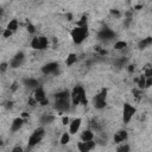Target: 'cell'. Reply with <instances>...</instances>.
<instances>
[{"mask_svg":"<svg viewBox=\"0 0 152 152\" xmlns=\"http://www.w3.org/2000/svg\"><path fill=\"white\" fill-rule=\"evenodd\" d=\"M133 94L135 97H139L140 96V90H133Z\"/></svg>","mask_w":152,"mask_h":152,"instance_id":"34","label":"cell"},{"mask_svg":"<svg viewBox=\"0 0 152 152\" xmlns=\"http://www.w3.org/2000/svg\"><path fill=\"white\" fill-rule=\"evenodd\" d=\"M110 13H112L113 15H115L116 18H119V17H120V13H119L118 11H115V10H112V11H110Z\"/></svg>","mask_w":152,"mask_h":152,"instance_id":"31","label":"cell"},{"mask_svg":"<svg viewBox=\"0 0 152 152\" xmlns=\"http://www.w3.org/2000/svg\"><path fill=\"white\" fill-rule=\"evenodd\" d=\"M127 140V132L125 129H120L114 134V142L116 144H122L124 141Z\"/></svg>","mask_w":152,"mask_h":152,"instance_id":"14","label":"cell"},{"mask_svg":"<svg viewBox=\"0 0 152 152\" xmlns=\"http://www.w3.org/2000/svg\"><path fill=\"white\" fill-rule=\"evenodd\" d=\"M70 99H71V104L77 106V104H87V96L86 91L81 86H76L71 93H70Z\"/></svg>","mask_w":152,"mask_h":152,"instance_id":"2","label":"cell"},{"mask_svg":"<svg viewBox=\"0 0 152 152\" xmlns=\"http://www.w3.org/2000/svg\"><path fill=\"white\" fill-rule=\"evenodd\" d=\"M57 70H58V64H57L56 62H50V63L45 64V65L42 68V71H43V74H45V75L55 74Z\"/></svg>","mask_w":152,"mask_h":152,"instance_id":"10","label":"cell"},{"mask_svg":"<svg viewBox=\"0 0 152 152\" xmlns=\"http://www.w3.org/2000/svg\"><path fill=\"white\" fill-rule=\"evenodd\" d=\"M12 151H13V152H21V151H23V148H21V147H19V146H17V147H14Z\"/></svg>","mask_w":152,"mask_h":152,"instance_id":"33","label":"cell"},{"mask_svg":"<svg viewBox=\"0 0 152 152\" xmlns=\"http://www.w3.org/2000/svg\"><path fill=\"white\" fill-rule=\"evenodd\" d=\"M48 38L43 37V36H38V37H34L32 38L31 40V48L34 49V50H44L48 48Z\"/></svg>","mask_w":152,"mask_h":152,"instance_id":"5","label":"cell"},{"mask_svg":"<svg viewBox=\"0 0 152 152\" xmlns=\"http://www.w3.org/2000/svg\"><path fill=\"white\" fill-rule=\"evenodd\" d=\"M7 69V63H1V71L4 72Z\"/></svg>","mask_w":152,"mask_h":152,"instance_id":"32","label":"cell"},{"mask_svg":"<svg viewBox=\"0 0 152 152\" xmlns=\"http://www.w3.org/2000/svg\"><path fill=\"white\" fill-rule=\"evenodd\" d=\"M126 46H127V43L124 42V40H118V42H115V44H114V49H116V50H122V49H125Z\"/></svg>","mask_w":152,"mask_h":152,"instance_id":"22","label":"cell"},{"mask_svg":"<svg viewBox=\"0 0 152 152\" xmlns=\"http://www.w3.org/2000/svg\"><path fill=\"white\" fill-rule=\"evenodd\" d=\"M11 89H12V90H15V89H17V83H13V84H12V88H11Z\"/></svg>","mask_w":152,"mask_h":152,"instance_id":"36","label":"cell"},{"mask_svg":"<svg viewBox=\"0 0 152 152\" xmlns=\"http://www.w3.org/2000/svg\"><path fill=\"white\" fill-rule=\"evenodd\" d=\"M133 70H134V66H133V65H128V71L132 72Z\"/></svg>","mask_w":152,"mask_h":152,"instance_id":"35","label":"cell"},{"mask_svg":"<svg viewBox=\"0 0 152 152\" xmlns=\"http://www.w3.org/2000/svg\"><path fill=\"white\" fill-rule=\"evenodd\" d=\"M151 86H152V76L146 77V83H145V87H146V88H148V87H151Z\"/></svg>","mask_w":152,"mask_h":152,"instance_id":"28","label":"cell"},{"mask_svg":"<svg viewBox=\"0 0 152 152\" xmlns=\"http://www.w3.org/2000/svg\"><path fill=\"white\" fill-rule=\"evenodd\" d=\"M134 114H135V108L129 103H125L124 108H122V120H124V122L128 124Z\"/></svg>","mask_w":152,"mask_h":152,"instance_id":"7","label":"cell"},{"mask_svg":"<svg viewBox=\"0 0 152 152\" xmlns=\"http://www.w3.org/2000/svg\"><path fill=\"white\" fill-rule=\"evenodd\" d=\"M23 124H24V119H23V118H15V119L12 121V124H11V131H12V132L19 131V129L21 128Z\"/></svg>","mask_w":152,"mask_h":152,"instance_id":"15","label":"cell"},{"mask_svg":"<svg viewBox=\"0 0 152 152\" xmlns=\"http://www.w3.org/2000/svg\"><path fill=\"white\" fill-rule=\"evenodd\" d=\"M81 122H82V120L80 118H77V119L72 120L69 124V132H70V134H76L78 132V129L81 127Z\"/></svg>","mask_w":152,"mask_h":152,"instance_id":"13","label":"cell"},{"mask_svg":"<svg viewBox=\"0 0 152 152\" xmlns=\"http://www.w3.org/2000/svg\"><path fill=\"white\" fill-rule=\"evenodd\" d=\"M114 37H115L114 31L108 28V27H104L99 32V38L102 40H109V39H113Z\"/></svg>","mask_w":152,"mask_h":152,"instance_id":"9","label":"cell"},{"mask_svg":"<svg viewBox=\"0 0 152 152\" xmlns=\"http://www.w3.org/2000/svg\"><path fill=\"white\" fill-rule=\"evenodd\" d=\"M12 33H13V31H11L10 28H5V31L2 32V36H4V38H10Z\"/></svg>","mask_w":152,"mask_h":152,"instance_id":"26","label":"cell"},{"mask_svg":"<svg viewBox=\"0 0 152 152\" xmlns=\"http://www.w3.org/2000/svg\"><path fill=\"white\" fill-rule=\"evenodd\" d=\"M137 82H138V86H139V88L140 89H142V88H146L145 87V83H146V77L142 75V76H140V78L139 80H137Z\"/></svg>","mask_w":152,"mask_h":152,"instance_id":"24","label":"cell"},{"mask_svg":"<svg viewBox=\"0 0 152 152\" xmlns=\"http://www.w3.org/2000/svg\"><path fill=\"white\" fill-rule=\"evenodd\" d=\"M151 44H152V37H146V38H142V39L139 42L138 46H139V49H146V48L150 46Z\"/></svg>","mask_w":152,"mask_h":152,"instance_id":"17","label":"cell"},{"mask_svg":"<svg viewBox=\"0 0 152 152\" xmlns=\"http://www.w3.org/2000/svg\"><path fill=\"white\" fill-rule=\"evenodd\" d=\"M88 37V27L87 26H77L75 28H72L71 31V38L74 40V43L76 44H81L86 38Z\"/></svg>","mask_w":152,"mask_h":152,"instance_id":"3","label":"cell"},{"mask_svg":"<svg viewBox=\"0 0 152 152\" xmlns=\"http://www.w3.org/2000/svg\"><path fill=\"white\" fill-rule=\"evenodd\" d=\"M118 151H119V152H122V151H129V146H128V145H122V146L118 147Z\"/></svg>","mask_w":152,"mask_h":152,"instance_id":"27","label":"cell"},{"mask_svg":"<svg viewBox=\"0 0 152 152\" xmlns=\"http://www.w3.org/2000/svg\"><path fill=\"white\" fill-rule=\"evenodd\" d=\"M76 61H77V56H76L75 53H70V55L66 57L65 63H66V65H68V66H71L74 63H76Z\"/></svg>","mask_w":152,"mask_h":152,"instance_id":"20","label":"cell"},{"mask_svg":"<svg viewBox=\"0 0 152 152\" xmlns=\"http://www.w3.org/2000/svg\"><path fill=\"white\" fill-rule=\"evenodd\" d=\"M62 124H63V125L69 124V118H68V116H63V118H62Z\"/></svg>","mask_w":152,"mask_h":152,"instance_id":"30","label":"cell"},{"mask_svg":"<svg viewBox=\"0 0 152 152\" xmlns=\"http://www.w3.org/2000/svg\"><path fill=\"white\" fill-rule=\"evenodd\" d=\"M7 28H10L11 31H15L17 28H18V21L15 20V19H13V20H11L8 24H7Z\"/></svg>","mask_w":152,"mask_h":152,"instance_id":"23","label":"cell"},{"mask_svg":"<svg viewBox=\"0 0 152 152\" xmlns=\"http://www.w3.org/2000/svg\"><path fill=\"white\" fill-rule=\"evenodd\" d=\"M55 108L58 112H68L71 106V99H70V93L68 90L59 91L55 95Z\"/></svg>","mask_w":152,"mask_h":152,"instance_id":"1","label":"cell"},{"mask_svg":"<svg viewBox=\"0 0 152 152\" xmlns=\"http://www.w3.org/2000/svg\"><path fill=\"white\" fill-rule=\"evenodd\" d=\"M24 83H25V86L28 87V88H38V87H39L38 81L34 80V78H26V80L24 81Z\"/></svg>","mask_w":152,"mask_h":152,"instance_id":"18","label":"cell"},{"mask_svg":"<svg viewBox=\"0 0 152 152\" xmlns=\"http://www.w3.org/2000/svg\"><path fill=\"white\" fill-rule=\"evenodd\" d=\"M43 137H44V129H43L42 127L37 128V129L30 135V138H28V146H30V147H33V146L38 145V144L42 141Z\"/></svg>","mask_w":152,"mask_h":152,"instance_id":"6","label":"cell"},{"mask_svg":"<svg viewBox=\"0 0 152 152\" xmlns=\"http://www.w3.org/2000/svg\"><path fill=\"white\" fill-rule=\"evenodd\" d=\"M27 31H28L30 33H34V31H36V30H34V26L31 25V24H28V25H27Z\"/></svg>","mask_w":152,"mask_h":152,"instance_id":"29","label":"cell"},{"mask_svg":"<svg viewBox=\"0 0 152 152\" xmlns=\"http://www.w3.org/2000/svg\"><path fill=\"white\" fill-rule=\"evenodd\" d=\"M33 97L34 100L37 101V103H42L43 101L46 100V96H45V91L42 87H38L34 89V94H33Z\"/></svg>","mask_w":152,"mask_h":152,"instance_id":"11","label":"cell"},{"mask_svg":"<svg viewBox=\"0 0 152 152\" xmlns=\"http://www.w3.org/2000/svg\"><path fill=\"white\" fill-rule=\"evenodd\" d=\"M106 97H107V89H102L99 94H96L93 99V104L96 109H102L106 107Z\"/></svg>","mask_w":152,"mask_h":152,"instance_id":"4","label":"cell"},{"mask_svg":"<svg viewBox=\"0 0 152 152\" xmlns=\"http://www.w3.org/2000/svg\"><path fill=\"white\" fill-rule=\"evenodd\" d=\"M77 147H78V150L81 152H88V151H90V150H93L95 147V142L93 140H90V141H81V142H78Z\"/></svg>","mask_w":152,"mask_h":152,"instance_id":"12","label":"cell"},{"mask_svg":"<svg viewBox=\"0 0 152 152\" xmlns=\"http://www.w3.org/2000/svg\"><path fill=\"white\" fill-rule=\"evenodd\" d=\"M94 139V132L90 131V129H87V131H83L82 134H81V140L82 141H90Z\"/></svg>","mask_w":152,"mask_h":152,"instance_id":"16","label":"cell"},{"mask_svg":"<svg viewBox=\"0 0 152 152\" xmlns=\"http://www.w3.org/2000/svg\"><path fill=\"white\" fill-rule=\"evenodd\" d=\"M144 76H145V77H150V76H152V66H151V65H146V66H145Z\"/></svg>","mask_w":152,"mask_h":152,"instance_id":"25","label":"cell"},{"mask_svg":"<svg viewBox=\"0 0 152 152\" xmlns=\"http://www.w3.org/2000/svg\"><path fill=\"white\" fill-rule=\"evenodd\" d=\"M69 140H70V132H64L61 137V144L65 145V144L69 142Z\"/></svg>","mask_w":152,"mask_h":152,"instance_id":"21","label":"cell"},{"mask_svg":"<svg viewBox=\"0 0 152 152\" xmlns=\"http://www.w3.org/2000/svg\"><path fill=\"white\" fill-rule=\"evenodd\" d=\"M53 120H55V116L52 114H44L40 119V122L43 125H46V124H51Z\"/></svg>","mask_w":152,"mask_h":152,"instance_id":"19","label":"cell"},{"mask_svg":"<svg viewBox=\"0 0 152 152\" xmlns=\"http://www.w3.org/2000/svg\"><path fill=\"white\" fill-rule=\"evenodd\" d=\"M24 58H25L24 53H23V52H18V53H17L14 57H12V59L10 61V66H11V68H19V66L23 64Z\"/></svg>","mask_w":152,"mask_h":152,"instance_id":"8","label":"cell"}]
</instances>
